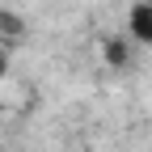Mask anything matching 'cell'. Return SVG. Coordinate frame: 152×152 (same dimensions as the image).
Wrapping results in <instances>:
<instances>
[{"label":"cell","instance_id":"cell-3","mask_svg":"<svg viewBox=\"0 0 152 152\" xmlns=\"http://www.w3.org/2000/svg\"><path fill=\"white\" fill-rule=\"evenodd\" d=\"M21 30H26V26H21V17H13V13L0 9V38H4V42H9V38H17Z\"/></svg>","mask_w":152,"mask_h":152},{"label":"cell","instance_id":"cell-4","mask_svg":"<svg viewBox=\"0 0 152 152\" xmlns=\"http://www.w3.org/2000/svg\"><path fill=\"white\" fill-rule=\"evenodd\" d=\"M0 42H4V38H0ZM4 72H9V51L0 47V76H4Z\"/></svg>","mask_w":152,"mask_h":152},{"label":"cell","instance_id":"cell-2","mask_svg":"<svg viewBox=\"0 0 152 152\" xmlns=\"http://www.w3.org/2000/svg\"><path fill=\"white\" fill-rule=\"evenodd\" d=\"M102 55H106V64H110V68H123V64H127V55H131V38H110V42L102 47Z\"/></svg>","mask_w":152,"mask_h":152},{"label":"cell","instance_id":"cell-1","mask_svg":"<svg viewBox=\"0 0 152 152\" xmlns=\"http://www.w3.org/2000/svg\"><path fill=\"white\" fill-rule=\"evenodd\" d=\"M127 38L140 47H152V0H135L127 13Z\"/></svg>","mask_w":152,"mask_h":152}]
</instances>
